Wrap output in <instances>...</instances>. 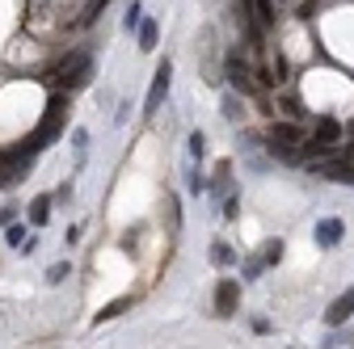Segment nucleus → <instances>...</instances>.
<instances>
[{
	"instance_id": "nucleus-14",
	"label": "nucleus",
	"mask_w": 354,
	"mask_h": 349,
	"mask_svg": "<svg viewBox=\"0 0 354 349\" xmlns=\"http://www.w3.org/2000/svg\"><path fill=\"white\" fill-rule=\"evenodd\" d=\"M190 160H203V148H207V135H203V130H194V135H190Z\"/></svg>"
},
{
	"instance_id": "nucleus-17",
	"label": "nucleus",
	"mask_w": 354,
	"mask_h": 349,
	"mask_svg": "<svg viewBox=\"0 0 354 349\" xmlns=\"http://www.w3.org/2000/svg\"><path fill=\"white\" fill-rule=\"evenodd\" d=\"M283 110H287L291 118H304V106H299V97H283Z\"/></svg>"
},
{
	"instance_id": "nucleus-10",
	"label": "nucleus",
	"mask_w": 354,
	"mask_h": 349,
	"mask_svg": "<svg viewBox=\"0 0 354 349\" xmlns=\"http://www.w3.org/2000/svg\"><path fill=\"white\" fill-rule=\"evenodd\" d=\"M47 219H51V194H38V198L30 202V223H38V228H42Z\"/></svg>"
},
{
	"instance_id": "nucleus-16",
	"label": "nucleus",
	"mask_w": 354,
	"mask_h": 349,
	"mask_svg": "<svg viewBox=\"0 0 354 349\" xmlns=\"http://www.w3.org/2000/svg\"><path fill=\"white\" fill-rule=\"evenodd\" d=\"M68 274H72V266H68V261H59V266H51V270H47V282H64Z\"/></svg>"
},
{
	"instance_id": "nucleus-13",
	"label": "nucleus",
	"mask_w": 354,
	"mask_h": 349,
	"mask_svg": "<svg viewBox=\"0 0 354 349\" xmlns=\"http://www.w3.org/2000/svg\"><path fill=\"white\" fill-rule=\"evenodd\" d=\"M127 308H131V299H114V303H110V308H106V312H102V316H97V320H102V324H106V320H114V316H122V312H127Z\"/></svg>"
},
{
	"instance_id": "nucleus-3",
	"label": "nucleus",
	"mask_w": 354,
	"mask_h": 349,
	"mask_svg": "<svg viewBox=\"0 0 354 349\" xmlns=\"http://www.w3.org/2000/svg\"><path fill=\"white\" fill-rule=\"evenodd\" d=\"M299 148H304V130H299L295 122H274V126H270V152H274V156L295 160Z\"/></svg>"
},
{
	"instance_id": "nucleus-7",
	"label": "nucleus",
	"mask_w": 354,
	"mask_h": 349,
	"mask_svg": "<svg viewBox=\"0 0 354 349\" xmlns=\"http://www.w3.org/2000/svg\"><path fill=\"white\" fill-rule=\"evenodd\" d=\"M169 80H173V63L165 59V63L156 68V80H152V89H148V114H156V110L165 106V97H169Z\"/></svg>"
},
{
	"instance_id": "nucleus-5",
	"label": "nucleus",
	"mask_w": 354,
	"mask_h": 349,
	"mask_svg": "<svg viewBox=\"0 0 354 349\" xmlns=\"http://www.w3.org/2000/svg\"><path fill=\"white\" fill-rule=\"evenodd\" d=\"M228 84L241 89V93H249V97H257V76L249 72V63L241 55H228Z\"/></svg>"
},
{
	"instance_id": "nucleus-20",
	"label": "nucleus",
	"mask_w": 354,
	"mask_h": 349,
	"mask_svg": "<svg viewBox=\"0 0 354 349\" xmlns=\"http://www.w3.org/2000/svg\"><path fill=\"white\" fill-rule=\"evenodd\" d=\"M21 240H26V228H9V244L21 248Z\"/></svg>"
},
{
	"instance_id": "nucleus-12",
	"label": "nucleus",
	"mask_w": 354,
	"mask_h": 349,
	"mask_svg": "<svg viewBox=\"0 0 354 349\" xmlns=\"http://www.w3.org/2000/svg\"><path fill=\"white\" fill-rule=\"evenodd\" d=\"M207 257H211V266H232V261H236V252H232L228 244H211Z\"/></svg>"
},
{
	"instance_id": "nucleus-15",
	"label": "nucleus",
	"mask_w": 354,
	"mask_h": 349,
	"mask_svg": "<svg viewBox=\"0 0 354 349\" xmlns=\"http://www.w3.org/2000/svg\"><path fill=\"white\" fill-rule=\"evenodd\" d=\"M140 21H144V9H140V0H127V26L136 30Z\"/></svg>"
},
{
	"instance_id": "nucleus-19",
	"label": "nucleus",
	"mask_w": 354,
	"mask_h": 349,
	"mask_svg": "<svg viewBox=\"0 0 354 349\" xmlns=\"http://www.w3.org/2000/svg\"><path fill=\"white\" fill-rule=\"evenodd\" d=\"M190 194H203V172L190 168Z\"/></svg>"
},
{
	"instance_id": "nucleus-11",
	"label": "nucleus",
	"mask_w": 354,
	"mask_h": 349,
	"mask_svg": "<svg viewBox=\"0 0 354 349\" xmlns=\"http://www.w3.org/2000/svg\"><path fill=\"white\" fill-rule=\"evenodd\" d=\"M156 38H160L156 21H140V51H156Z\"/></svg>"
},
{
	"instance_id": "nucleus-8",
	"label": "nucleus",
	"mask_w": 354,
	"mask_h": 349,
	"mask_svg": "<svg viewBox=\"0 0 354 349\" xmlns=\"http://www.w3.org/2000/svg\"><path fill=\"white\" fill-rule=\"evenodd\" d=\"M342 236H346V223H342V219H321V223H317V244H321V248H337Z\"/></svg>"
},
{
	"instance_id": "nucleus-18",
	"label": "nucleus",
	"mask_w": 354,
	"mask_h": 349,
	"mask_svg": "<svg viewBox=\"0 0 354 349\" xmlns=\"http://www.w3.org/2000/svg\"><path fill=\"white\" fill-rule=\"evenodd\" d=\"M236 215H241V198L232 194V198L224 202V219H236Z\"/></svg>"
},
{
	"instance_id": "nucleus-4",
	"label": "nucleus",
	"mask_w": 354,
	"mask_h": 349,
	"mask_svg": "<svg viewBox=\"0 0 354 349\" xmlns=\"http://www.w3.org/2000/svg\"><path fill=\"white\" fill-rule=\"evenodd\" d=\"M279 257H283V240H266V252H261V257H253V261H245V278H249V282H257L270 266H279Z\"/></svg>"
},
{
	"instance_id": "nucleus-1",
	"label": "nucleus",
	"mask_w": 354,
	"mask_h": 349,
	"mask_svg": "<svg viewBox=\"0 0 354 349\" xmlns=\"http://www.w3.org/2000/svg\"><path fill=\"white\" fill-rule=\"evenodd\" d=\"M64 122H68V93H55L51 101H47V114H42V122L34 126V135L26 139V156H34L38 148H47L55 135H59V130H64Z\"/></svg>"
},
{
	"instance_id": "nucleus-6",
	"label": "nucleus",
	"mask_w": 354,
	"mask_h": 349,
	"mask_svg": "<svg viewBox=\"0 0 354 349\" xmlns=\"http://www.w3.org/2000/svg\"><path fill=\"white\" fill-rule=\"evenodd\" d=\"M236 303H241V282H232V278H224L215 286V316H236Z\"/></svg>"
},
{
	"instance_id": "nucleus-2",
	"label": "nucleus",
	"mask_w": 354,
	"mask_h": 349,
	"mask_svg": "<svg viewBox=\"0 0 354 349\" xmlns=\"http://www.w3.org/2000/svg\"><path fill=\"white\" fill-rule=\"evenodd\" d=\"M88 76H93V59H88V51H68L55 63V89L59 93H76L80 84H88Z\"/></svg>"
},
{
	"instance_id": "nucleus-9",
	"label": "nucleus",
	"mask_w": 354,
	"mask_h": 349,
	"mask_svg": "<svg viewBox=\"0 0 354 349\" xmlns=\"http://www.w3.org/2000/svg\"><path fill=\"white\" fill-rule=\"evenodd\" d=\"M350 316H354V290H346V295H342V299L333 303V308L325 312V324H329V328H342V324H346Z\"/></svg>"
}]
</instances>
